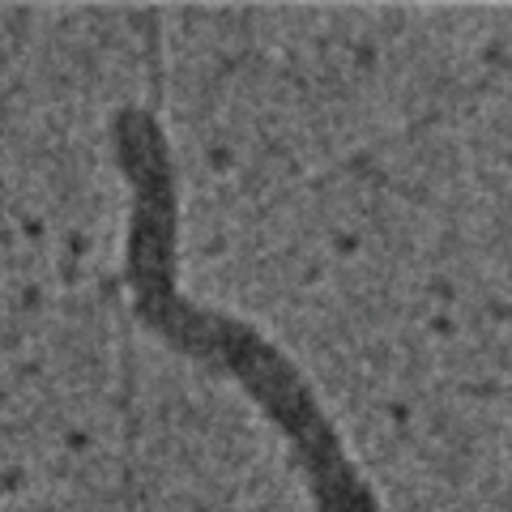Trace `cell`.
Instances as JSON below:
<instances>
[{"instance_id": "1", "label": "cell", "mask_w": 512, "mask_h": 512, "mask_svg": "<svg viewBox=\"0 0 512 512\" xmlns=\"http://www.w3.org/2000/svg\"><path fill=\"white\" fill-rule=\"evenodd\" d=\"M120 167L133 184V222H128V291L133 312L167 338V346L188 350L214 367H231L235 380L265 406L286 440L303 457L320 512H376L372 495L359 483L355 466L342 457V444L316 410L308 384L274 346H265L248 325L231 316L197 312L171 286L175 261V188L171 163L158 128L146 116H120Z\"/></svg>"}]
</instances>
